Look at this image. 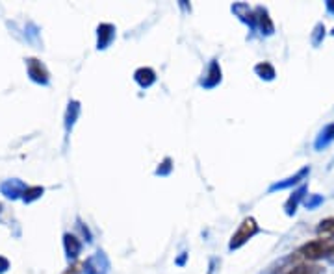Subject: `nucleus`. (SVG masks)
I'll use <instances>...</instances> for the list:
<instances>
[{"instance_id":"9d476101","label":"nucleus","mask_w":334,"mask_h":274,"mask_svg":"<svg viewBox=\"0 0 334 274\" xmlns=\"http://www.w3.org/2000/svg\"><path fill=\"white\" fill-rule=\"evenodd\" d=\"M256 70H258V72H262V74H264V72H267V76L269 78H273V68L269 67V65H267V63H262V65H258V67H256Z\"/></svg>"},{"instance_id":"20e7f679","label":"nucleus","mask_w":334,"mask_h":274,"mask_svg":"<svg viewBox=\"0 0 334 274\" xmlns=\"http://www.w3.org/2000/svg\"><path fill=\"white\" fill-rule=\"evenodd\" d=\"M136 78L141 85H151L154 82V72L151 68H139L136 72Z\"/></svg>"},{"instance_id":"ddd939ff","label":"nucleus","mask_w":334,"mask_h":274,"mask_svg":"<svg viewBox=\"0 0 334 274\" xmlns=\"http://www.w3.org/2000/svg\"><path fill=\"white\" fill-rule=\"evenodd\" d=\"M333 252H334V250H333Z\"/></svg>"},{"instance_id":"423d86ee","label":"nucleus","mask_w":334,"mask_h":274,"mask_svg":"<svg viewBox=\"0 0 334 274\" xmlns=\"http://www.w3.org/2000/svg\"><path fill=\"white\" fill-rule=\"evenodd\" d=\"M318 232H319V236L334 237V219H327V221L319 222Z\"/></svg>"},{"instance_id":"f8f14e48","label":"nucleus","mask_w":334,"mask_h":274,"mask_svg":"<svg viewBox=\"0 0 334 274\" xmlns=\"http://www.w3.org/2000/svg\"><path fill=\"white\" fill-rule=\"evenodd\" d=\"M6 269H8V261H6L4 258H0V273H2V271H6Z\"/></svg>"},{"instance_id":"9b49d317","label":"nucleus","mask_w":334,"mask_h":274,"mask_svg":"<svg viewBox=\"0 0 334 274\" xmlns=\"http://www.w3.org/2000/svg\"><path fill=\"white\" fill-rule=\"evenodd\" d=\"M80 273V265H73L69 267V271H65V274H78Z\"/></svg>"},{"instance_id":"f257e3e1","label":"nucleus","mask_w":334,"mask_h":274,"mask_svg":"<svg viewBox=\"0 0 334 274\" xmlns=\"http://www.w3.org/2000/svg\"><path fill=\"white\" fill-rule=\"evenodd\" d=\"M334 250V244H331L329 241L325 239H316V241H310V243H306L304 246H301V250L299 254H303L306 259H319L327 256V254H331Z\"/></svg>"},{"instance_id":"f03ea898","label":"nucleus","mask_w":334,"mask_h":274,"mask_svg":"<svg viewBox=\"0 0 334 274\" xmlns=\"http://www.w3.org/2000/svg\"><path fill=\"white\" fill-rule=\"evenodd\" d=\"M258 232V226H256V221L254 219H245L242 222V226L240 230L236 232L234 236H232V241H230V248H238V246H242L249 237H252L254 234Z\"/></svg>"},{"instance_id":"39448f33","label":"nucleus","mask_w":334,"mask_h":274,"mask_svg":"<svg viewBox=\"0 0 334 274\" xmlns=\"http://www.w3.org/2000/svg\"><path fill=\"white\" fill-rule=\"evenodd\" d=\"M284 274H321V269L316 265H299L295 269H290Z\"/></svg>"},{"instance_id":"1a4fd4ad","label":"nucleus","mask_w":334,"mask_h":274,"mask_svg":"<svg viewBox=\"0 0 334 274\" xmlns=\"http://www.w3.org/2000/svg\"><path fill=\"white\" fill-rule=\"evenodd\" d=\"M41 193H43L41 187H32V189H26L24 191V200H34V198H38Z\"/></svg>"},{"instance_id":"7ed1b4c3","label":"nucleus","mask_w":334,"mask_h":274,"mask_svg":"<svg viewBox=\"0 0 334 274\" xmlns=\"http://www.w3.org/2000/svg\"><path fill=\"white\" fill-rule=\"evenodd\" d=\"M30 74L36 82H46V70L38 60H30Z\"/></svg>"},{"instance_id":"6e6552de","label":"nucleus","mask_w":334,"mask_h":274,"mask_svg":"<svg viewBox=\"0 0 334 274\" xmlns=\"http://www.w3.org/2000/svg\"><path fill=\"white\" fill-rule=\"evenodd\" d=\"M65 246H67V252L69 256H76L78 254V250H80V243L76 241V237L73 236H65Z\"/></svg>"},{"instance_id":"0eeeda50","label":"nucleus","mask_w":334,"mask_h":274,"mask_svg":"<svg viewBox=\"0 0 334 274\" xmlns=\"http://www.w3.org/2000/svg\"><path fill=\"white\" fill-rule=\"evenodd\" d=\"M114 28L112 26H108V24H104V26H100L99 28V37L102 35V39H99V46L100 48H104V46L108 45V41L112 39V35H114Z\"/></svg>"}]
</instances>
